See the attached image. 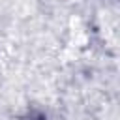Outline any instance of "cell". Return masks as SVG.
I'll list each match as a JSON object with an SVG mask.
<instances>
[{
	"label": "cell",
	"mask_w": 120,
	"mask_h": 120,
	"mask_svg": "<svg viewBox=\"0 0 120 120\" xmlns=\"http://www.w3.org/2000/svg\"><path fill=\"white\" fill-rule=\"evenodd\" d=\"M32 120H47V118H43V116H38V118H32Z\"/></svg>",
	"instance_id": "1"
}]
</instances>
